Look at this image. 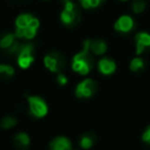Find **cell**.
I'll list each match as a JSON object with an SVG mask.
<instances>
[{
    "label": "cell",
    "instance_id": "7",
    "mask_svg": "<svg viewBox=\"0 0 150 150\" xmlns=\"http://www.w3.org/2000/svg\"><path fill=\"white\" fill-rule=\"evenodd\" d=\"M39 28V21L36 18L32 21L30 26L24 29H16L14 35L18 39H25V40H31L36 36L37 30Z\"/></svg>",
    "mask_w": 150,
    "mask_h": 150
},
{
    "label": "cell",
    "instance_id": "14",
    "mask_svg": "<svg viewBox=\"0 0 150 150\" xmlns=\"http://www.w3.org/2000/svg\"><path fill=\"white\" fill-rule=\"evenodd\" d=\"M14 146L20 150H27L30 146V138L26 133H19L14 138Z\"/></svg>",
    "mask_w": 150,
    "mask_h": 150
},
{
    "label": "cell",
    "instance_id": "4",
    "mask_svg": "<svg viewBox=\"0 0 150 150\" xmlns=\"http://www.w3.org/2000/svg\"><path fill=\"white\" fill-rule=\"evenodd\" d=\"M18 55V64L22 69H28L34 61V48L30 43L20 45L17 52Z\"/></svg>",
    "mask_w": 150,
    "mask_h": 150
},
{
    "label": "cell",
    "instance_id": "6",
    "mask_svg": "<svg viewBox=\"0 0 150 150\" xmlns=\"http://www.w3.org/2000/svg\"><path fill=\"white\" fill-rule=\"evenodd\" d=\"M29 109L33 117H43L47 113V105L45 101L38 96H29Z\"/></svg>",
    "mask_w": 150,
    "mask_h": 150
},
{
    "label": "cell",
    "instance_id": "1",
    "mask_svg": "<svg viewBox=\"0 0 150 150\" xmlns=\"http://www.w3.org/2000/svg\"><path fill=\"white\" fill-rule=\"evenodd\" d=\"M90 40H85L83 42L82 50L75 54L72 59V69L82 76L88 75L95 64V59L90 49Z\"/></svg>",
    "mask_w": 150,
    "mask_h": 150
},
{
    "label": "cell",
    "instance_id": "17",
    "mask_svg": "<svg viewBox=\"0 0 150 150\" xmlns=\"http://www.w3.org/2000/svg\"><path fill=\"white\" fill-rule=\"evenodd\" d=\"M18 124V120L17 117H12V115H7V117H3L0 122V127H1L3 130H8V129H11L12 127H14Z\"/></svg>",
    "mask_w": 150,
    "mask_h": 150
},
{
    "label": "cell",
    "instance_id": "24",
    "mask_svg": "<svg viewBox=\"0 0 150 150\" xmlns=\"http://www.w3.org/2000/svg\"><path fill=\"white\" fill-rule=\"evenodd\" d=\"M121 1H126V0H121Z\"/></svg>",
    "mask_w": 150,
    "mask_h": 150
},
{
    "label": "cell",
    "instance_id": "5",
    "mask_svg": "<svg viewBox=\"0 0 150 150\" xmlns=\"http://www.w3.org/2000/svg\"><path fill=\"white\" fill-rule=\"evenodd\" d=\"M98 89V84L92 79H85L80 82L75 90V95L78 98H88L95 95Z\"/></svg>",
    "mask_w": 150,
    "mask_h": 150
},
{
    "label": "cell",
    "instance_id": "10",
    "mask_svg": "<svg viewBox=\"0 0 150 150\" xmlns=\"http://www.w3.org/2000/svg\"><path fill=\"white\" fill-rule=\"evenodd\" d=\"M135 22L130 16H122L114 24V29L119 33H130L134 29Z\"/></svg>",
    "mask_w": 150,
    "mask_h": 150
},
{
    "label": "cell",
    "instance_id": "21",
    "mask_svg": "<svg viewBox=\"0 0 150 150\" xmlns=\"http://www.w3.org/2000/svg\"><path fill=\"white\" fill-rule=\"evenodd\" d=\"M146 7V2L144 0H135L133 2V10L135 13H141Z\"/></svg>",
    "mask_w": 150,
    "mask_h": 150
},
{
    "label": "cell",
    "instance_id": "18",
    "mask_svg": "<svg viewBox=\"0 0 150 150\" xmlns=\"http://www.w3.org/2000/svg\"><path fill=\"white\" fill-rule=\"evenodd\" d=\"M145 69V61L140 57L134 58L130 63V69L135 73H138V71H142Z\"/></svg>",
    "mask_w": 150,
    "mask_h": 150
},
{
    "label": "cell",
    "instance_id": "16",
    "mask_svg": "<svg viewBox=\"0 0 150 150\" xmlns=\"http://www.w3.org/2000/svg\"><path fill=\"white\" fill-rule=\"evenodd\" d=\"M34 20V16L29 13H23L17 18L16 20V29H24L30 26L32 21Z\"/></svg>",
    "mask_w": 150,
    "mask_h": 150
},
{
    "label": "cell",
    "instance_id": "12",
    "mask_svg": "<svg viewBox=\"0 0 150 150\" xmlns=\"http://www.w3.org/2000/svg\"><path fill=\"white\" fill-rule=\"evenodd\" d=\"M98 67L103 75H112L116 69V63L112 58L104 57L98 62Z\"/></svg>",
    "mask_w": 150,
    "mask_h": 150
},
{
    "label": "cell",
    "instance_id": "20",
    "mask_svg": "<svg viewBox=\"0 0 150 150\" xmlns=\"http://www.w3.org/2000/svg\"><path fill=\"white\" fill-rule=\"evenodd\" d=\"M79 1L84 9H88V8L98 7L104 0H79Z\"/></svg>",
    "mask_w": 150,
    "mask_h": 150
},
{
    "label": "cell",
    "instance_id": "3",
    "mask_svg": "<svg viewBox=\"0 0 150 150\" xmlns=\"http://www.w3.org/2000/svg\"><path fill=\"white\" fill-rule=\"evenodd\" d=\"M44 65L52 73H61L66 67V58L61 52L50 51L44 56Z\"/></svg>",
    "mask_w": 150,
    "mask_h": 150
},
{
    "label": "cell",
    "instance_id": "23",
    "mask_svg": "<svg viewBox=\"0 0 150 150\" xmlns=\"http://www.w3.org/2000/svg\"><path fill=\"white\" fill-rule=\"evenodd\" d=\"M142 140L144 141V142H146V143H148V144H150V126L147 127L146 130H145L144 133H143Z\"/></svg>",
    "mask_w": 150,
    "mask_h": 150
},
{
    "label": "cell",
    "instance_id": "13",
    "mask_svg": "<svg viewBox=\"0 0 150 150\" xmlns=\"http://www.w3.org/2000/svg\"><path fill=\"white\" fill-rule=\"evenodd\" d=\"M97 142V136L96 134L92 132H85L79 137V143L80 147L83 149H90L95 145Z\"/></svg>",
    "mask_w": 150,
    "mask_h": 150
},
{
    "label": "cell",
    "instance_id": "15",
    "mask_svg": "<svg viewBox=\"0 0 150 150\" xmlns=\"http://www.w3.org/2000/svg\"><path fill=\"white\" fill-rule=\"evenodd\" d=\"M90 49L96 55H102L106 52L107 44L104 40L102 39H95L90 40Z\"/></svg>",
    "mask_w": 150,
    "mask_h": 150
},
{
    "label": "cell",
    "instance_id": "19",
    "mask_svg": "<svg viewBox=\"0 0 150 150\" xmlns=\"http://www.w3.org/2000/svg\"><path fill=\"white\" fill-rule=\"evenodd\" d=\"M14 75V69L11 65L0 64V77L2 79H10Z\"/></svg>",
    "mask_w": 150,
    "mask_h": 150
},
{
    "label": "cell",
    "instance_id": "9",
    "mask_svg": "<svg viewBox=\"0 0 150 150\" xmlns=\"http://www.w3.org/2000/svg\"><path fill=\"white\" fill-rule=\"evenodd\" d=\"M136 40V53L141 54L150 49V34L146 32H140L135 37Z\"/></svg>",
    "mask_w": 150,
    "mask_h": 150
},
{
    "label": "cell",
    "instance_id": "22",
    "mask_svg": "<svg viewBox=\"0 0 150 150\" xmlns=\"http://www.w3.org/2000/svg\"><path fill=\"white\" fill-rule=\"evenodd\" d=\"M57 82H58L59 85H61V86H65L67 83H68V79H67V77L64 75V74L59 73L58 77H57Z\"/></svg>",
    "mask_w": 150,
    "mask_h": 150
},
{
    "label": "cell",
    "instance_id": "2",
    "mask_svg": "<svg viewBox=\"0 0 150 150\" xmlns=\"http://www.w3.org/2000/svg\"><path fill=\"white\" fill-rule=\"evenodd\" d=\"M64 9L61 12V21L67 27H75L80 22V10L72 0H62Z\"/></svg>",
    "mask_w": 150,
    "mask_h": 150
},
{
    "label": "cell",
    "instance_id": "11",
    "mask_svg": "<svg viewBox=\"0 0 150 150\" xmlns=\"http://www.w3.org/2000/svg\"><path fill=\"white\" fill-rule=\"evenodd\" d=\"M50 150H72V143L68 138L59 136L50 143Z\"/></svg>",
    "mask_w": 150,
    "mask_h": 150
},
{
    "label": "cell",
    "instance_id": "8",
    "mask_svg": "<svg viewBox=\"0 0 150 150\" xmlns=\"http://www.w3.org/2000/svg\"><path fill=\"white\" fill-rule=\"evenodd\" d=\"M17 37L14 34H5L1 37L0 39V47L2 49L7 50L9 53H16L18 52L20 45L18 44V42L16 41Z\"/></svg>",
    "mask_w": 150,
    "mask_h": 150
}]
</instances>
